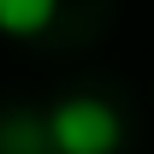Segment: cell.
<instances>
[{"instance_id": "obj_1", "label": "cell", "mask_w": 154, "mask_h": 154, "mask_svg": "<svg viewBox=\"0 0 154 154\" xmlns=\"http://www.w3.org/2000/svg\"><path fill=\"white\" fill-rule=\"evenodd\" d=\"M48 154H119L125 148V119L101 95H59L42 113Z\"/></svg>"}, {"instance_id": "obj_2", "label": "cell", "mask_w": 154, "mask_h": 154, "mask_svg": "<svg viewBox=\"0 0 154 154\" xmlns=\"http://www.w3.org/2000/svg\"><path fill=\"white\" fill-rule=\"evenodd\" d=\"M65 0H0V42H42Z\"/></svg>"}, {"instance_id": "obj_3", "label": "cell", "mask_w": 154, "mask_h": 154, "mask_svg": "<svg viewBox=\"0 0 154 154\" xmlns=\"http://www.w3.org/2000/svg\"><path fill=\"white\" fill-rule=\"evenodd\" d=\"M0 154H48V136H42L36 113H0Z\"/></svg>"}]
</instances>
